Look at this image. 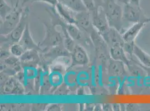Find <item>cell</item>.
<instances>
[{
	"mask_svg": "<svg viewBox=\"0 0 150 111\" xmlns=\"http://www.w3.org/2000/svg\"><path fill=\"white\" fill-rule=\"evenodd\" d=\"M103 7L110 27L120 32L123 21V8L115 0H105Z\"/></svg>",
	"mask_w": 150,
	"mask_h": 111,
	"instance_id": "cell-1",
	"label": "cell"
},
{
	"mask_svg": "<svg viewBox=\"0 0 150 111\" xmlns=\"http://www.w3.org/2000/svg\"><path fill=\"white\" fill-rule=\"evenodd\" d=\"M123 19L131 23L150 22V17H147L140 6H136L129 3L124 5L123 8Z\"/></svg>",
	"mask_w": 150,
	"mask_h": 111,
	"instance_id": "cell-2",
	"label": "cell"
},
{
	"mask_svg": "<svg viewBox=\"0 0 150 111\" xmlns=\"http://www.w3.org/2000/svg\"><path fill=\"white\" fill-rule=\"evenodd\" d=\"M91 13L93 25L95 29L100 33L101 36H104L109 30L110 27L103 7H96V9Z\"/></svg>",
	"mask_w": 150,
	"mask_h": 111,
	"instance_id": "cell-3",
	"label": "cell"
},
{
	"mask_svg": "<svg viewBox=\"0 0 150 111\" xmlns=\"http://www.w3.org/2000/svg\"><path fill=\"white\" fill-rule=\"evenodd\" d=\"M45 36L40 47H54L63 44V35L57 30L54 26L45 24Z\"/></svg>",
	"mask_w": 150,
	"mask_h": 111,
	"instance_id": "cell-4",
	"label": "cell"
},
{
	"mask_svg": "<svg viewBox=\"0 0 150 111\" xmlns=\"http://www.w3.org/2000/svg\"><path fill=\"white\" fill-rule=\"evenodd\" d=\"M22 13L23 11L21 10L15 9L2 19L1 27V34L2 36L9 35L15 29L20 21Z\"/></svg>",
	"mask_w": 150,
	"mask_h": 111,
	"instance_id": "cell-5",
	"label": "cell"
},
{
	"mask_svg": "<svg viewBox=\"0 0 150 111\" xmlns=\"http://www.w3.org/2000/svg\"><path fill=\"white\" fill-rule=\"evenodd\" d=\"M75 25L83 32L92 33L94 31L91 13L88 11L76 13Z\"/></svg>",
	"mask_w": 150,
	"mask_h": 111,
	"instance_id": "cell-6",
	"label": "cell"
},
{
	"mask_svg": "<svg viewBox=\"0 0 150 111\" xmlns=\"http://www.w3.org/2000/svg\"><path fill=\"white\" fill-rule=\"evenodd\" d=\"M1 91L3 94H22L24 89L21 84L15 78L11 77L2 83Z\"/></svg>",
	"mask_w": 150,
	"mask_h": 111,
	"instance_id": "cell-7",
	"label": "cell"
},
{
	"mask_svg": "<svg viewBox=\"0 0 150 111\" xmlns=\"http://www.w3.org/2000/svg\"><path fill=\"white\" fill-rule=\"evenodd\" d=\"M28 24V22L27 12L26 11H23L21 18L18 25H17L15 29L9 35L4 36H7L8 39L12 41L13 43L18 42L25 31Z\"/></svg>",
	"mask_w": 150,
	"mask_h": 111,
	"instance_id": "cell-8",
	"label": "cell"
},
{
	"mask_svg": "<svg viewBox=\"0 0 150 111\" xmlns=\"http://www.w3.org/2000/svg\"><path fill=\"white\" fill-rule=\"evenodd\" d=\"M71 53L72 66L76 65H86L89 62L88 53L82 46L76 44Z\"/></svg>",
	"mask_w": 150,
	"mask_h": 111,
	"instance_id": "cell-9",
	"label": "cell"
},
{
	"mask_svg": "<svg viewBox=\"0 0 150 111\" xmlns=\"http://www.w3.org/2000/svg\"><path fill=\"white\" fill-rule=\"evenodd\" d=\"M18 43H20L26 51L27 50H36V51H42L40 46L35 42L33 37L31 36V33L29 30V24L26 27L25 31L24 32L20 40Z\"/></svg>",
	"mask_w": 150,
	"mask_h": 111,
	"instance_id": "cell-10",
	"label": "cell"
},
{
	"mask_svg": "<svg viewBox=\"0 0 150 111\" xmlns=\"http://www.w3.org/2000/svg\"><path fill=\"white\" fill-rule=\"evenodd\" d=\"M109 47L114 46H122L125 41L122 37V33L114 28L110 27L105 35L102 36Z\"/></svg>",
	"mask_w": 150,
	"mask_h": 111,
	"instance_id": "cell-11",
	"label": "cell"
},
{
	"mask_svg": "<svg viewBox=\"0 0 150 111\" xmlns=\"http://www.w3.org/2000/svg\"><path fill=\"white\" fill-rule=\"evenodd\" d=\"M124 62L110 58L108 62V74L114 77H119L126 74Z\"/></svg>",
	"mask_w": 150,
	"mask_h": 111,
	"instance_id": "cell-12",
	"label": "cell"
},
{
	"mask_svg": "<svg viewBox=\"0 0 150 111\" xmlns=\"http://www.w3.org/2000/svg\"><path fill=\"white\" fill-rule=\"evenodd\" d=\"M146 25L144 23H136L122 33V37L125 42H134L139 32Z\"/></svg>",
	"mask_w": 150,
	"mask_h": 111,
	"instance_id": "cell-13",
	"label": "cell"
},
{
	"mask_svg": "<svg viewBox=\"0 0 150 111\" xmlns=\"http://www.w3.org/2000/svg\"><path fill=\"white\" fill-rule=\"evenodd\" d=\"M109 53L111 58L124 62L127 67L129 65L131 61L127 57L122 46L117 45L109 47Z\"/></svg>",
	"mask_w": 150,
	"mask_h": 111,
	"instance_id": "cell-14",
	"label": "cell"
},
{
	"mask_svg": "<svg viewBox=\"0 0 150 111\" xmlns=\"http://www.w3.org/2000/svg\"><path fill=\"white\" fill-rule=\"evenodd\" d=\"M57 11L59 15L61 16V17L62 18L67 24H74L75 23V15L72 12H74L70 10L68 7L64 6L60 2H58L56 6Z\"/></svg>",
	"mask_w": 150,
	"mask_h": 111,
	"instance_id": "cell-15",
	"label": "cell"
},
{
	"mask_svg": "<svg viewBox=\"0 0 150 111\" xmlns=\"http://www.w3.org/2000/svg\"><path fill=\"white\" fill-rule=\"evenodd\" d=\"M59 2L75 12L88 11L82 0H58Z\"/></svg>",
	"mask_w": 150,
	"mask_h": 111,
	"instance_id": "cell-16",
	"label": "cell"
},
{
	"mask_svg": "<svg viewBox=\"0 0 150 111\" xmlns=\"http://www.w3.org/2000/svg\"><path fill=\"white\" fill-rule=\"evenodd\" d=\"M19 58L21 62L25 64L35 65L39 61V57L36 50H27Z\"/></svg>",
	"mask_w": 150,
	"mask_h": 111,
	"instance_id": "cell-17",
	"label": "cell"
},
{
	"mask_svg": "<svg viewBox=\"0 0 150 111\" xmlns=\"http://www.w3.org/2000/svg\"><path fill=\"white\" fill-rule=\"evenodd\" d=\"M133 55L137 58L138 60L144 66L150 68V56L146 53L136 44H135L134 46Z\"/></svg>",
	"mask_w": 150,
	"mask_h": 111,
	"instance_id": "cell-18",
	"label": "cell"
},
{
	"mask_svg": "<svg viewBox=\"0 0 150 111\" xmlns=\"http://www.w3.org/2000/svg\"><path fill=\"white\" fill-rule=\"evenodd\" d=\"M64 26L66 28L69 35L74 40L80 41L83 38V31L79 28L76 25L74 24H67L66 25Z\"/></svg>",
	"mask_w": 150,
	"mask_h": 111,
	"instance_id": "cell-19",
	"label": "cell"
},
{
	"mask_svg": "<svg viewBox=\"0 0 150 111\" xmlns=\"http://www.w3.org/2000/svg\"><path fill=\"white\" fill-rule=\"evenodd\" d=\"M63 31V45L66 49L69 52L71 53L75 47L76 44L74 42V40L69 35L66 28L62 27Z\"/></svg>",
	"mask_w": 150,
	"mask_h": 111,
	"instance_id": "cell-20",
	"label": "cell"
},
{
	"mask_svg": "<svg viewBox=\"0 0 150 111\" xmlns=\"http://www.w3.org/2000/svg\"><path fill=\"white\" fill-rule=\"evenodd\" d=\"M25 51V49L18 42L13 43L10 47V52L11 55L18 58H20Z\"/></svg>",
	"mask_w": 150,
	"mask_h": 111,
	"instance_id": "cell-21",
	"label": "cell"
},
{
	"mask_svg": "<svg viewBox=\"0 0 150 111\" xmlns=\"http://www.w3.org/2000/svg\"><path fill=\"white\" fill-rule=\"evenodd\" d=\"M1 5V18L2 19H5L7 15H8L13 10L7 3L5 0H0Z\"/></svg>",
	"mask_w": 150,
	"mask_h": 111,
	"instance_id": "cell-22",
	"label": "cell"
},
{
	"mask_svg": "<svg viewBox=\"0 0 150 111\" xmlns=\"http://www.w3.org/2000/svg\"><path fill=\"white\" fill-rule=\"evenodd\" d=\"M135 42H125L123 45V49L125 50V53L132 56L133 55V52L135 46Z\"/></svg>",
	"mask_w": 150,
	"mask_h": 111,
	"instance_id": "cell-23",
	"label": "cell"
},
{
	"mask_svg": "<svg viewBox=\"0 0 150 111\" xmlns=\"http://www.w3.org/2000/svg\"><path fill=\"white\" fill-rule=\"evenodd\" d=\"M82 1L89 12H93L96 9V7L94 0H82Z\"/></svg>",
	"mask_w": 150,
	"mask_h": 111,
	"instance_id": "cell-24",
	"label": "cell"
},
{
	"mask_svg": "<svg viewBox=\"0 0 150 111\" xmlns=\"http://www.w3.org/2000/svg\"><path fill=\"white\" fill-rule=\"evenodd\" d=\"M56 92V94L58 95H66L69 92V88L66 85L63 84L58 88Z\"/></svg>",
	"mask_w": 150,
	"mask_h": 111,
	"instance_id": "cell-25",
	"label": "cell"
},
{
	"mask_svg": "<svg viewBox=\"0 0 150 111\" xmlns=\"http://www.w3.org/2000/svg\"><path fill=\"white\" fill-rule=\"evenodd\" d=\"M125 110L126 111H140L141 108L139 105L136 103H128L125 105Z\"/></svg>",
	"mask_w": 150,
	"mask_h": 111,
	"instance_id": "cell-26",
	"label": "cell"
},
{
	"mask_svg": "<svg viewBox=\"0 0 150 111\" xmlns=\"http://www.w3.org/2000/svg\"><path fill=\"white\" fill-rule=\"evenodd\" d=\"M47 104H33L30 108L33 111H43L47 109Z\"/></svg>",
	"mask_w": 150,
	"mask_h": 111,
	"instance_id": "cell-27",
	"label": "cell"
},
{
	"mask_svg": "<svg viewBox=\"0 0 150 111\" xmlns=\"http://www.w3.org/2000/svg\"><path fill=\"white\" fill-rule=\"evenodd\" d=\"M61 107L58 104H52L48 105L46 110L48 111H61Z\"/></svg>",
	"mask_w": 150,
	"mask_h": 111,
	"instance_id": "cell-28",
	"label": "cell"
},
{
	"mask_svg": "<svg viewBox=\"0 0 150 111\" xmlns=\"http://www.w3.org/2000/svg\"><path fill=\"white\" fill-rule=\"evenodd\" d=\"M32 2H44L48 4H50L52 6H56L57 3L59 2L58 0H32Z\"/></svg>",
	"mask_w": 150,
	"mask_h": 111,
	"instance_id": "cell-29",
	"label": "cell"
},
{
	"mask_svg": "<svg viewBox=\"0 0 150 111\" xmlns=\"http://www.w3.org/2000/svg\"><path fill=\"white\" fill-rule=\"evenodd\" d=\"M102 109L104 111H113L112 104L105 103L102 105Z\"/></svg>",
	"mask_w": 150,
	"mask_h": 111,
	"instance_id": "cell-30",
	"label": "cell"
},
{
	"mask_svg": "<svg viewBox=\"0 0 150 111\" xmlns=\"http://www.w3.org/2000/svg\"><path fill=\"white\" fill-rule=\"evenodd\" d=\"M11 109V105L8 104H2L1 105V111H8Z\"/></svg>",
	"mask_w": 150,
	"mask_h": 111,
	"instance_id": "cell-31",
	"label": "cell"
},
{
	"mask_svg": "<svg viewBox=\"0 0 150 111\" xmlns=\"http://www.w3.org/2000/svg\"><path fill=\"white\" fill-rule=\"evenodd\" d=\"M96 7L103 6L105 0H94Z\"/></svg>",
	"mask_w": 150,
	"mask_h": 111,
	"instance_id": "cell-32",
	"label": "cell"
},
{
	"mask_svg": "<svg viewBox=\"0 0 150 111\" xmlns=\"http://www.w3.org/2000/svg\"><path fill=\"white\" fill-rule=\"evenodd\" d=\"M112 110L113 111H120L121 110L120 104L119 103H113L112 104Z\"/></svg>",
	"mask_w": 150,
	"mask_h": 111,
	"instance_id": "cell-33",
	"label": "cell"
},
{
	"mask_svg": "<svg viewBox=\"0 0 150 111\" xmlns=\"http://www.w3.org/2000/svg\"><path fill=\"white\" fill-rule=\"evenodd\" d=\"M140 2L141 0H129L130 3L136 6H140Z\"/></svg>",
	"mask_w": 150,
	"mask_h": 111,
	"instance_id": "cell-34",
	"label": "cell"
},
{
	"mask_svg": "<svg viewBox=\"0 0 150 111\" xmlns=\"http://www.w3.org/2000/svg\"><path fill=\"white\" fill-rule=\"evenodd\" d=\"M117 3H120L122 4H123L125 5L126 4H128L129 3V0H115Z\"/></svg>",
	"mask_w": 150,
	"mask_h": 111,
	"instance_id": "cell-35",
	"label": "cell"
},
{
	"mask_svg": "<svg viewBox=\"0 0 150 111\" xmlns=\"http://www.w3.org/2000/svg\"><path fill=\"white\" fill-rule=\"evenodd\" d=\"M102 106L100 107V105H95V108H94V110H96V111H101L102 110Z\"/></svg>",
	"mask_w": 150,
	"mask_h": 111,
	"instance_id": "cell-36",
	"label": "cell"
},
{
	"mask_svg": "<svg viewBox=\"0 0 150 111\" xmlns=\"http://www.w3.org/2000/svg\"><path fill=\"white\" fill-rule=\"evenodd\" d=\"M26 1H29V0H26Z\"/></svg>",
	"mask_w": 150,
	"mask_h": 111,
	"instance_id": "cell-37",
	"label": "cell"
}]
</instances>
